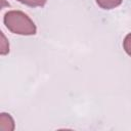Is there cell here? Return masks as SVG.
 <instances>
[{
	"label": "cell",
	"mask_w": 131,
	"mask_h": 131,
	"mask_svg": "<svg viewBox=\"0 0 131 131\" xmlns=\"http://www.w3.org/2000/svg\"><path fill=\"white\" fill-rule=\"evenodd\" d=\"M122 1L123 0H96V3L100 8L110 10L121 5Z\"/></svg>",
	"instance_id": "obj_3"
},
{
	"label": "cell",
	"mask_w": 131,
	"mask_h": 131,
	"mask_svg": "<svg viewBox=\"0 0 131 131\" xmlns=\"http://www.w3.org/2000/svg\"><path fill=\"white\" fill-rule=\"evenodd\" d=\"M123 48L125 50V52L131 56V33L127 34L126 37L124 38V41H123Z\"/></svg>",
	"instance_id": "obj_6"
},
{
	"label": "cell",
	"mask_w": 131,
	"mask_h": 131,
	"mask_svg": "<svg viewBox=\"0 0 131 131\" xmlns=\"http://www.w3.org/2000/svg\"><path fill=\"white\" fill-rule=\"evenodd\" d=\"M5 27L13 34L23 36H32L37 33L35 23L23 11L10 10L7 11L3 18Z\"/></svg>",
	"instance_id": "obj_1"
},
{
	"label": "cell",
	"mask_w": 131,
	"mask_h": 131,
	"mask_svg": "<svg viewBox=\"0 0 131 131\" xmlns=\"http://www.w3.org/2000/svg\"><path fill=\"white\" fill-rule=\"evenodd\" d=\"M30 7H42L46 4V0H16Z\"/></svg>",
	"instance_id": "obj_4"
},
{
	"label": "cell",
	"mask_w": 131,
	"mask_h": 131,
	"mask_svg": "<svg viewBox=\"0 0 131 131\" xmlns=\"http://www.w3.org/2000/svg\"><path fill=\"white\" fill-rule=\"evenodd\" d=\"M15 128L13 118L7 113H1L0 115V130L1 131H13Z\"/></svg>",
	"instance_id": "obj_2"
},
{
	"label": "cell",
	"mask_w": 131,
	"mask_h": 131,
	"mask_svg": "<svg viewBox=\"0 0 131 131\" xmlns=\"http://www.w3.org/2000/svg\"><path fill=\"white\" fill-rule=\"evenodd\" d=\"M0 35H1V45H0L1 49H0V53H1V55H6L9 52V43H8L5 35L3 34V32H1Z\"/></svg>",
	"instance_id": "obj_5"
}]
</instances>
